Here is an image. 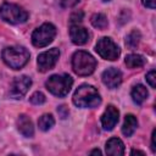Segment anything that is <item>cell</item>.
Wrapping results in <instances>:
<instances>
[{
	"mask_svg": "<svg viewBox=\"0 0 156 156\" xmlns=\"http://www.w3.org/2000/svg\"><path fill=\"white\" fill-rule=\"evenodd\" d=\"M73 104L78 107H96L98 105H100L101 102V98L100 94L98 93V90L88 84H83L80 85L73 94Z\"/></svg>",
	"mask_w": 156,
	"mask_h": 156,
	"instance_id": "cell-1",
	"label": "cell"
},
{
	"mask_svg": "<svg viewBox=\"0 0 156 156\" xmlns=\"http://www.w3.org/2000/svg\"><path fill=\"white\" fill-rule=\"evenodd\" d=\"M2 60L9 67L20 69L29 61V52L23 46H9L2 50Z\"/></svg>",
	"mask_w": 156,
	"mask_h": 156,
	"instance_id": "cell-2",
	"label": "cell"
},
{
	"mask_svg": "<svg viewBox=\"0 0 156 156\" xmlns=\"http://www.w3.org/2000/svg\"><path fill=\"white\" fill-rule=\"evenodd\" d=\"M96 68V60L87 51H76L72 56V69L78 76H89Z\"/></svg>",
	"mask_w": 156,
	"mask_h": 156,
	"instance_id": "cell-3",
	"label": "cell"
},
{
	"mask_svg": "<svg viewBox=\"0 0 156 156\" xmlns=\"http://www.w3.org/2000/svg\"><path fill=\"white\" fill-rule=\"evenodd\" d=\"M72 84H73V79L71 76H68V74H54L46 80L45 87L51 94H54L58 98H62L69 93Z\"/></svg>",
	"mask_w": 156,
	"mask_h": 156,
	"instance_id": "cell-4",
	"label": "cell"
},
{
	"mask_svg": "<svg viewBox=\"0 0 156 156\" xmlns=\"http://www.w3.org/2000/svg\"><path fill=\"white\" fill-rule=\"evenodd\" d=\"M0 18L10 24H20L27 21L28 12L16 4L5 2L0 6Z\"/></svg>",
	"mask_w": 156,
	"mask_h": 156,
	"instance_id": "cell-5",
	"label": "cell"
},
{
	"mask_svg": "<svg viewBox=\"0 0 156 156\" xmlns=\"http://www.w3.org/2000/svg\"><path fill=\"white\" fill-rule=\"evenodd\" d=\"M56 35V28L51 23H44L38 27L32 34V43L37 48H44L49 45Z\"/></svg>",
	"mask_w": 156,
	"mask_h": 156,
	"instance_id": "cell-6",
	"label": "cell"
},
{
	"mask_svg": "<svg viewBox=\"0 0 156 156\" xmlns=\"http://www.w3.org/2000/svg\"><path fill=\"white\" fill-rule=\"evenodd\" d=\"M95 50L102 58L108 60V61L117 60L119 54H121V50H119L118 45L111 38H107V37H104V38L99 39V41L96 43Z\"/></svg>",
	"mask_w": 156,
	"mask_h": 156,
	"instance_id": "cell-7",
	"label": "cell"
},
{
	"mask_svg": "<svg viewBox=\"0 0 156 156\" xmlns=\"http://www.w3.org/2000/svg\"><path fill=\"white\" fill-rule=\"evenodd\" d=\"M58 57H60V51L56 48L41 52L38 56V61H37L38 62V69L40 72H46V71L54 68Z\"/></svg>",
	"mask_w": 156,
	"mask_h": 156,
	"instance_id": "cell-8",
	"label": "cell"
},
{
	"mask_svg": "<svg viewBox=\"0 0 156 156\" xmlns=\"http://www.w3.org/2000/svg\"><path fill=\"white\" fill-rule=\"evenodd\" d=\"M30 85H32V79L27 76H21V77L15 78L10 88V96L13 99L23 98L27 94Z\"/></svg>",
	"mask_w": 156,
	"mask_h": 156,
	"instance_id": "cell-9",
	"label": "cell"
},
{
	"mask_svg": "<svg viewBox=\"0 0 156 156\" xmlns=\"http://www.w3.org/2000/svg\"><path fill=\"white\" fill-rule=\"evenodd\" d=\"M119 118V112L113 105H108L101 116V124L105 130H112L113 127L117 124Z\"/></svg>",
	"mask_w": 156,
	"mask_h": 156,
	"instance_id": "cell-10",
	"label": "cell"
},
{
	"mask_svg": "<svg viewBox=\"0 0 156 156\" xmlns=\"http://www.w3.org/2000/svg\"><path fill=\"white\" fill-rule=\"evenodd\" d=\"M101 78H102V83L110 89H115L122 83V73L119 69L115 67H110L106 71H104Z\"/></svg>",
	"mask_w": 156,
	"mask_h": 156,
	"instance_id": "cell-11",
	"label": "cell"
},
{
	"mask_svg": "<svg viewBox=\"0 0 156 156\" xmlns=\"http://www.w3.org/2000/svg\"><path fill=\"white\" fill-rule=\"evenodd\" d=\"M69 37L73 44L76 45H84L89 40V32L79 26V24H71L69 27Z\"/></svg>",
	"mask_w": 156,
	"mask_h": 156,
	"instance_id": "cell-12",
	"label": "cell"
},
{
	"mask_svg": "<svg viewBox=\"0 0 156 156\" xmlns=\"http://www.w3.org/2000/svg\"><path fill=\"white\" fill-rule=\"evenodd\" d=\"M17 129L18 132L26 136V138H32L34 135V127H33V123L30 121V118L26 115H20L18 118H17Z\"/></svg>",
	"mask_w": 156,
	"mask_h": 156,
	"instance_id": "cell-13",
	"label": "cell"
},
{
	"mask_svg": "<svg viewBox=\"0 0 156 156\" xmlns=\"http://www.w3.org/2000/svg\"><path fill=\"white\" fill-rule=\"evenodd\" d=\"M105 149H106V154L111 156H118L124 154V144L118 138H111L110 140H107Z\"/></svg>",
	"mask_w": 156,
	"mask_h": 156,
	"instance_id": "cell-14",
	"label": "cell"
},
{
	"mask_svg": "<svg viewBox=\"0 0 156 156\" xmlns=\"http://www.w3.org/2000/svg\"><path fill=\"white\" fill-rule=\"evenodd\" d=\"M130 94H132L133 101H134L135 104H138V105H141V104L147 99V95H149L146 88H145L143 84H136V85H134Z\"/></svg>",
	"mask_w": 156,
	"mask_h": 156,
	"instance_id": "cell-15",
	"label": "cell"
},
{
	"mask_svg": "<svg viewBox=\"0 0 156 156\" xmlns=\"http://www.w3.org/2000/svg\"><path fill=\"white\" fill-rule=\"evenodd\" d=\"M138 127V121L135 118V116L133 115H127L124 117V123L122 126V133L126 135V136H130L135 129Z\"/></svg>",
	"mask_w": 156,
	"mask_h": 156,
	"instance_id": "cell-16",
	"label": "cell"
},
{
	"mask_svg": "<svg viewBox=\"0 0 156 156\" xmlns=\"http://www.w3.org/2000/svg\"><path fill=\"white\" fill-rule=\"evenodd\" d=\"M124 62L128 68H139L145 65V58L138 54H129L126 56Z\"/></svg>",
	"mask_w": 156,
	"mask_h": 156,
	"instance_id": "cell-17",
	"label": "cell"
},
{
	"mask_svg": "<svg viewBox=\"0 0 156 156\" xmlns=\"http://www.w3.org/2000/svg\"><path fill=\"white\" fill-rule=\"evenodd\" d=\"M54 124H55V119H54L52 115H50V113H45L38 119V127L43 132L51 129L54 127Z\"/></svg>",
	"mask_w": 156,
	"mask_h": 156,
	"instance_id": "cell-18",
	"label": "cell"
},
{
	"mask_svg": "<svg viewBox=\"0 0 156 156\" xmlns=\"http://www.w3.org/2000/svg\"><path fill=\"white\" fill-rule=\"evenodd\" d=\"M91 24L98 29H105L107 27V18L104 13H94L91 16Z\"/></svg>",
	"mask_w": 156,
	"mask_h": 156,
	"instance_id": "cell-19",
	"label": "cell"
},
{
	"mask_svg": "<svg viewBox=\"0 0 156 156\" xmlns=\"http://www.w3.org/2000/svg\"><path fill=\"white\" fill-rule=\"evenodd\" d=\"M139 41H140V33L139 30L134 29L132 30L127 37H126V45L129 48V49H134L139 45Z\"/></svg>",
	"mask_w": 156,
	"mask_h": 156,
	"instance_id": "cell-20",
	"label": "cell"
},
{
	"mask_svg": "<svg viewBox=\"0 0 156 156\" xmlns=\"http://www.w3.org/2000/svg\"><path fill=\"white\" fill-rule=\"evenodd\" d=\"M45 95L40 91H35L34 94H32V96L29 98V101L33 104V105H41L45 102Z\"/></svg>",
	"mask_w": 156,
	"mask_h": 156,
	"instance_id": "cell-21",
	"label": "cell"
},
{
	"mask_svg": "<svg viewBox=\"0 0 156 156\" xmlns=\"http://www.w3.org/2000/svg\"><path fill=\"white\" fill-rule=\"evenodd\" d=\"M83 16H84L83 11H74L69 17L71 24H79L82 22V20H83Z\"/></svg>",
	"mask_w": 156,
	"mask_h": 156,
	"instance_id": "cell-22",
	"label": "cell"
},
{
	"mask_svg": "<svg viewBox=\"0 0 156 156\" xmlns=\"http://www.w3.org/2000/svg\"><path fill=\"white\" fill-rule=\"evenodd\" d=\"M146 82L150 84L151 88H155L156 87V72L152 69L147 74H146Z\"/></svg>",
	"mask_w": 156,
	"mask_h": 156,
	"instance_id": "cell-23",
	"label": "cell"
},
{
	"mask_svg": "<svg viewBox=\"0 0 156 156\" xmlns=\"http://www.w3.org/2000/svg\"><path fill=\"white\" fill-rule=\"evenodd\" d=\"M79 2V0H61V5L62 7L67 9V7H73Z\"/></svg>",
	"mask_w": 156,
	"mask_h": 156,
	"instance_id": "cell-24",
	"label": "cell"
},
{
	"mask_svg": "<svg viewBox=\"0 0 156 156\" xmlns=\"http://www.w3.org/2000/svg\"><path fill=\"white\" fill-rule=\"evenodd\" d=\"M57 112H58V115H60L61 118H66L68 116V108L66 106H63V105L60 106V107H57Z\"/></svg>",
	"mask_w": 156,
	"mask_h": 156,
	"instance_id": "cell-25",
	"label": "cell"
},
{
	"mask_svg": "<svg viewBox=\"0 0 156 156\" xmlns=\"http://www.w3.org/2000/svg\"><path fill=\"white\" fill-rule=\"evenodd\" d=\"M143 5L149 9H155V0H141Z\"/></svg>",
	"mask_w": 156,
	"mask_h": 156,
	"instance_id": "cell-26",
	"label": "cell"
},
{
	"mask_svg": "<svg viewBox=\"0 0 156 156\" xmlns=\"http://www.w3.org/2000/svg\"><path fill=\"white\" fill-rule=\"evenodd\" d=\"M155 135H156V130L154 129V130H152V135H151V150H152V152L156 151V146H155Z\"/></svg>",
	"mask_w": 156,
	"mask_h": 156,
	"instance_id": "cell-27",
	"label": "cell"
},
{
	"mask_svg": "<svg viewBox=\"0 0 156 156\" xmlns=\"http://www.w3.org/2000/svg\"><path fill=\"white\" fill-rule=\"evenodd\" d=\"M135 154H139V155H145L144 151H140V150H132L130 151V155H135Z\"/></svg>",
	"mask_w": 156,
	"mask_h": 156,
	"instance_id": "cell-28",
	"label": "cell"
},
{
	"mask_svg": "<svg viewBox=\"0 0 156 156\" xmlns=\"http://www.w3.org/2000/svg\"><path fill=\"white\" fill-rule=\"evenodd\" d=\"M90 154H91V155H96V154H98V155H101V151H100L99 149H95V150L90 151Z\"/></svg>",
	"mask_w": 156,
	"mask_h": 156,
	"instance_id": "cell-29",
	"label": "cell"
},
{
	"mask_svg": "<svg viewBox=\"0 0 156 156\" xmlns=\"http://www.w3.org/2000/svg\"><path fill=\"white\" fill-rule=\"evenodd\" d=\"M104 1H110V0H104Z\"/></svg>",
	"mask_w": 156,
	"mask_h": 156,
	"instance_id": "cell-30",
	"label": "cell"
}]
</instances>
